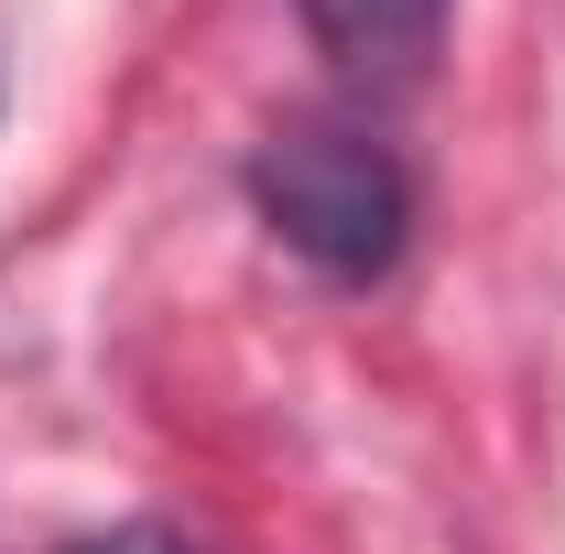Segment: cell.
<instances>
[{"label":"cell","instance_id":"6da1fadb","mask_svg":"<svg viewBox=\"0 0 565 554\" xmlns=\"http://www.w3.org/2000/svg\"><path fill=\"white\" fill-rule=\"evenodd\" d=\"M250 207L327 283H381L414 239V174L359 120H294V131H273L250 152Z\"/></svg>","mask_w":565,"mask_h":554},{"label":"cell","instance_id":"7a4b0ae2","mask_svg":"<svg viewBox=\"0 0 565 554\" xmlns=\"http://www.w3.org/2000/svg\"><path fill=\"white\" fill-rule=\"evenodd\" d=\"M305 33L359 76H403L435 55L446 33V0H305Z\"/></svg>","mask_w":565,"mask_h":554},{"label":"cell","instance_id":"3957f363","mask_svg":"<svg viewBox=\"0 0 565 554\" xmlns=\"http://www.w3.org/2000/svg\"><path fill=\"white\" fill-rule=\"evenodd\" d=\"M66 554H174L163 533H98V544H66Z\"/></svg>","mask_w":565,"mask_h":554}]
</instances>
